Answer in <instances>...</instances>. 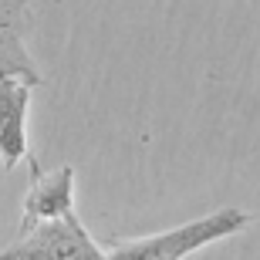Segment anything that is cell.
Listing matches in <instances>:
<instances>
[{
	"label": "cell",
	"mask_w": 260,
	"mask_h": 260,
	"mask_svg": "<svg viewBox=\"0 0 260 260\" xmlns=\"http://www.w3.org/2000/svg\"><path fill=\"white\" fill-rule=\"evenodd\" d=\"M243 226H247V213L230 206V210H216L210 216L189 220L176 230L152 233V237H115L105 243V253L108 260H183L193 250L223 240Z\"/></svg>",
	"instance_id": "obj_1"
},
{
	"label": "cell",
	"mask_w": 260,
	"mask_h": 260,
	"mask_svg": "<svg viewBox=\"0 0 260 260\" xmlns=\"http://www.w3.org/2000/svg\"><path fill=\"white\" fill-rule=\"evenodd\" d=\"M30 27L27 4H0V81H24L27 88L41 85V75L27 48L24 30Z\"/></svg>",
	"instance_id": "obj_4"
},
{
	"label": "cell",
	"mask_w": 260,
	"mask_h": 260,
	"mask_svg": "<svg viewBox=\"0 0 260 260\" xmlns=\"http://www.w3.org/2000/svg\"><path fill=\"white\" fill-rule=\"evenodd\" d=\"M27 102L30 88L24 81H0V155H4V169H14L27 155V132H24Z\"/></svg>",
	"instance_id": "obj_5"
},
{
	"label": "cell",
	"mask_w": 260,
	"mask_h": 260,
	"mask_svg": "<svg viewBox=\"0 0 260 260\" xmlns=\"http://www.w3.org/2000/svg\"><path fill=\"white\" fill-rule=\"evenodd\" d=\"M0 260H108V253L88 237L78 213H71L20 230L17 240L0 250Z\"/></svg>",
	"instance_id": "obj_2"
},
{
	"label": "cell",
	"mask_w": 260,
	"mask_h": 260,
	"mask_svg": "<svg viewBox=\"0 0 260 260\" xmlns=\"http://www.w3.org/2000/svg\"><path fill=\"white\" fill-rule=\"evenodd\" d=\"M75 213V166H58L44 173L30 159V189L20 213V230H30L38 223L61 220Z\"/></svg>",
	"instance_id": "obj_3"
}]
</instances>
